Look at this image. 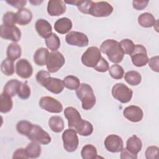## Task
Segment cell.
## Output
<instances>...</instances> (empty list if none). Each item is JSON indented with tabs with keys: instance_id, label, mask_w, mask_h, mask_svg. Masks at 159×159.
Wrapping results in <instances>:
<instances>
[{
	"instance_id": "29",
	"label": "cell",
	"mask_w": 159,
	"mask_h": 159,
	"mask_svg": "<svg viewBox=\"0 0 159 159\" xmlns=\"http://www.w3.org/2000/svg\"><path fill=\"white\" fill-rule=\"evenodd\" d=\"M13 102L11 97L2 93L0 96V111L1 113H7L11 111Z\"/></svg>"
},
{
	"instance_id": "30",
	"label": "cell",
	"mask_w": 159,
	"mask_h": 159,
	"mask_svg": "<svg viewBox=\"0 0 159 159\" xmlns=\"http://www.w3.org/2000/svg\"><path fill=\"white\" fill-rule=\"evenodd\" d=\"M81 155L84 159H95L99 158L96 148L91 144H86L81 149Z\"/></svg>"
},
{
	"instance_id": "12",
	"label": "cell",
	"mask_w": 159,
	"mask_h": 159,
	"mask_svg": "<svg viewBox=\"0 0 159 159\" xmlns=\"http://www.w3.org/2000/svg\"><path fill=\"white\" fill-rule=\"evenodd\" d=\"M66 42L70 45L79 47H86L89 43V39L86 34L77 31H71L65 37Z\"/></svg>"
},
{
	"instance_id": "20",
	"label": "cell",
	"mask_w": 159,
	"mask_h": 159,
	"mask_svg": "<svg viewBox=\"0 0 159 159\" xmlns=\"http://www.w3.org/2000/svg\"><path fill=\"white\" fill-rule=\"evenodd\" d=\"M73 24L69 18L62 17L58 19L54 24V29L61 34L68 33L72 28Z\"/></svg>"
},
{
	"instance_id": "39",
	"label": "cell",
	"mask_w": 159,
	"mask_h": 159,
	"mask_svg": "<svg viewBox=\"0 0 159 159\" xmlns=\"http://www.w3.org/2000/svg\"><path fill=\"white\" fill-rule=\"evenodd\" d=\"M30 88L27 82H21L17 93L18 97L24 100L27 99L30 96Z\"/></svg>"
},
{
	"instance_id": "2",
	"label": "cell",
	"mask_w": 159,
	"mask_h": 159,
	"mask_svg": "<svg viewBox=\"0 0 159 159\" xmlns=\"http://www.w3.org/2000/svg\"><path fill=\"white\" fill-rule=\"evenodd\" d=\"M100 50L107 55L110 61L116 64L122 61L125 54L120 43L114 39L104 40L100 46Z\"/></svg>"
},
{
	"instance_id": "31",
	"label": "cell",
	"mask_w": 159,
	"mask_h": 159,
	"mask_svg": "<svg viewBox=\"0 0 159 159\" xmlns=\"http://www.w3.org/2000/svg\"><path fill=\"white\" fill-rule=\"evenodd\" d=\"M124 79L125 81L131 86L139 85L142 81L140 74L136 71H129L125 74Z\"/></svg>"
},
{
	"instance_id": "42",
	"label": "cell",
	"mask_w": 159,
	"mask_h": 159,
	"mask_svg": "<svg viewBox=\"0 0 159 159\" xmlns=\"http://www.w3.org/2000/svg\"><path fill=\"white\" fill-rule=\"evenodd\" d=\"M50 76V72L45 71V70H40L39 71L36 75V80L37 82L41 86H43L45 81Z\"/></svg>"
},
{
	"instance_id": "15",
	"label": "cell",
	"mask_w": 159,
	"mask_h": 159,
	"mask_svg": "<svg viewBox=\"0 0 159 159\" xmlns=\"http://www.w3.org/2000/svg\"><path fill=\"white\" fill-rule=\"evenodd\" d=\"M16 72L20 78L27 79L32 75L33 68L27 59L22 58L16 64Z\"/></svg>"
},
{
	"instance_id": "48",
	"label": "cell",
	"mask_w": 159,
	"mask_h": 159,
	"mask_svg": "<svg viewBox=\"0 0 159 159\" xmlns=\"http://www.w3.org/2000/svg\"><path fill=\"white\" fill-rule=\"evenodd\" d=\"M120 158L121 159H125V158L137 159V155L132 154L125 147V148H123V149L121 150V153H120Z\"/></svg>"
},
{
	"instance_id": "16",
	"label": "cell",
	"mask_w": 159,
	"mask_h": 159,
	"mask_svg": "<svg viewBox=\"0 0 159 159\" xmlns=\"http://www.w3.org/2000/svg\"><path fill=\"white\" fill-rule=\"evenodd\" d=\"M123 115L127 120L132 122H138L142 119L143 112L140 107L131 105L124 109Z\"/></svg>"
},
{
	"instance_id": "38",
	"label": "cell",
	"mask_w": 159,
	"mask_h": 159,
	"mask_svg": "<svg viewBox=\"0 0 159 159\" xmlns=\"http://www.w3.org/2000/svg\"><path fill=\"white\" fill-rule=\"evenodd\" d=\"M120 45L124 52L127 55H130L135 48V44L133 41L129 39H125L120 42Z\"/></svg>"
},
{
	"instance_id": "19",
	"label": "cell",
	"mask_w": 159,
	"mask_h": 159,
	"mask_svg": "<svg viewBox=\"0 0 159 159\" xmlns=\"http://www.w3.org/2000/svg\"><path fill=\"white\" fill-rule=\"evenodd\" d=\"M35 27L38 34L45 39L52 33V25L45 19H39L35 22Z\"/></svg>"
},
{
	"instance_id": "17",
	"label": "cell",
	"mask_w": 159,
	"mask_h": 159,
	"mask_svg": "<svg viewBox=\"0 0 159 159\" xmlns=\"http://www.w3.org/2000/svg\"><path fill=\"white\" fill-rule=\"evenodd\" d=\"M66 5L61 0H51L48 2L47 12L51 16H59L66 11Z\"/></svg>"
},
{
	"instance_id": "10",
	"label": "cell",
	"mask_w": 159,
	"mask_h": 159,
	"mask_svg": "<svg viewBox=\"0 0 159 159\" xmlns=\"http://www.w3.org/2000/svg\"><path fill=\"white\" fill-rule=\"evenodd\" d=\"M132 63L137 67L145 66L148 61V57L145 47L140 44L135 45V48L130 55Z\"/></svg>"
},
{
	"instance_id": "35",
	"label": "cell",
	"mask_w": 159,
	"mask_h": 159,
	"mask_svg": "<svg viewBox=\"0 0 159 159\" xmlns=\"http://www.w3.org/2000/svg\"><path fill=\"white\" fill-rule=\"evenodd\" d=\"M1 70L6 76H11L14 73V65L13 61L7 58L4 60L1 65Z\"/></svg>"
},
{
	"instance_id": "41",
	"label": "cell",
	"mask_w": 159,
	"mask_h": 159,
	"mask_svg": "<svg viewBox=\"0 0 159 159\" xmlns=\"http://www.w3.org/2000/svg\"><path fill=\"white\" fill-rule=\"evenodd\" d=\"M145 154L147 159H156L158 155V148L157 146H150L146 149Z\"/></svg>"
},
{
	"instance_id": "40",
	"label": "cell",
	"mask_w": 159,
	"mask_h": 159,
	"mask_svg": "<svg viewBox=\"0 0 159 159\" xmlns=\"http://www.w3.org/2000/svg\"><path fill=\"white\" fill-rule=\"evenodd\" d=\"M2 24L7 26L15 25L16 22V16L13 12L8 11L6 12L2 17Z\"/></svg>"
},
{
	"instance_id": "33",
	"label": "cell",
	"mask_w": 159,
	"mask_h": 159,
	"mask_svg": "<svg viewBox=\"0 0 159 159\" xmlns=\"http://www.w3.org/2000/svg\"><path fill=\"white\" fill-rule=\"evenodd\" d=\"M45 44L49 50L55 52L60 48L61 42L59 37L55 33H52L45 39Z\"/></svg>"
},
{
	"instance_id": "18",
	"label": "cell",
	"mask_w": 159,
	"mask_h": 159,
	"mask_svg": "<svg viewBox=\"0 0 159 159\" xmlns=\"http://www.w3.org/2000/svg\"><path fill=\"white\" fill-rule=\"evenodd\" d=\"M42 86L45 88L48 91L55 94L61 93L64 89L63 81L58 78H53L51 76L47 79Z\"/></svg>"
},
{
	"instance_id": "45",
	"label": "cell",
	"mask_w": 159,
	"mask_h": 159,
	"mask_svg": "<svg viewBox=\"0 0 159 159\" xmlns=\"http://www.w3.org/2000/svg\"><path fill=\"white\" fill-rule=\"evenodd\" d=\"M12 158L13 159H16V158H29L27 153L25 151V148H17L13 153L12 155Z\"/></svg>"
},
{
	"instance_id": "5",
	"label": "cell",
	"mask_w": 159,
	"mask_h": 159,
	"mask_svg": "<svg viewBox=\"0 0 159 159\" xmlns=\"http://www.w3.org/2000/svg\"><path fill=\"white\" fill-rule=\"evenodd\" d=\"M111 92L113 98L121 103L129 102L133 95V91L122 83L114 84Z\"/></svg>"
},
{
	"instance_id": "22",
	"label": "cell",
	"mask_w": 159,
	"mask_h": 159,
	"mask_svg": "<svg viewBox=\"0 0 159 159\" xmlns=\"http://www.w3.org/2000/svg\"><path fill=\"white\" fill-rule=\"evenodd\" d=\"M16 22L20 25H25L29 24L32 19V13L27 8H22L16 13Z\"/></svg>"
},
{
	"instance_id": "47",
	"label": "cell",
	"mask_w": 159,
	"mask_h": 159,
	"mask_svg": "<svg viewBox=\"0 0 159 159\" xmlns=\"http://www.w3.org/2000/svg\"><path fill=\"white\" fill-rule=\"evenodd\" d=\"M148 4V1H137L134 0L132 1V6L137 10H142L145 9Z\"/></svg>"
},
{
	"instance_id": "26",
	"label": "cell",
	"mask_w": 159,
	"mask_h": 159,
	"mask_svg": "<svg viewBox=\"0 0 159 159\" xmlns=\"http://www.w3.org/2000/svg\"><path fill=\"white\" fill-rule=\"evenodd\" d=\"M50 129L55 133H60L64 129V122L59 116H53L48 120Z\"/></svg>"
},
{
	"instance_id": "9",
	"label": "cell",
	"mask_w": 159,
	"mask_h": 159,
	"mask_svg": "<svg viewBox=\"0 0 159 159\" xmlns=\"http://www.w3.org/2000/svg\"><path fill=\"white\" fill-rule=\"evenodd\" d=\"M65 63V59L62 53L58 51L49 53L47 61V68L50 73L57 72Z\"/></svg>"
},
{
	"instance_id": "34",
	"label": "cell",
	"mask_w": 159,
	"mask_h": 159,
	"mask_svg": "<svg viewBox=\"0 0 159 159\" xmlns=\"http://www.w3.org/2000/svg\"><path fill=\"white\" fill-rule=\"evenodd\" d=\"M64 86L70 90H76L80 86V80L75 76H66L63 80Z\"/></svg>"
},
{
	"instance_id": "28",
	"label": "cell",
	"mask_w": 159,
	"mask_h": 159,
	"mask_svg": "<svg viewBox=\"0 0 159 159\" xmlns=\"http://www.w3.org/2000/svg\"><path fill=\"white\" fill-rule=\"evenodd\" d=\"M25 151L29 158H36L40 155L42 148L39 143L32 142L27 145Z\"/></svg>"
},
{
	"instance_id": "6",
	"label": "cell",
	"mask_w": 159,
	"mask_h": 159,
	"mask_svg": "<svg viewBox=\"0 0 159 159\" xmlns=\"http://www.w3.org/2000/svg\"><path fill=\"white\" fill-rule=\"evenodd\" d=\"M27 137L32 142H35L42 145H47L51 142L50 135L40 125L33 124Z\"/></svg>"
},
{
	"instance_id": "23",
	"label": "cell",
	"mask_w": 159,
	"mask_h": 159,
	"mask_svg": "<svg viewBox=\"0 0 159 159\" xmlns=\"http://www.w3.org/2000/svg\"><path fill=\"white\" fill-rule=\"evenodd\" d=\"M48 54L49 52L47 48L43 47L38 48L34 55V63L40 66L45 65L47 64Z\"/></svg>"
},
{
	"instance_id": "3",
	"label": "cell",
	"mask_w": 159,
	"mask_h": 159,
	"mask_svg": "<svg viewBox=\"0 0 159 159\" xmlns=\"http://www.w3.org/2000/svg\"><path fill=\"white\" fill-rule=\"evenodd\" d=\"M78 98L81 101V106L84 110L91 109L96 104V99L91 86L86 83H82L76 90Z\"/></svg>"
},
{
	"instance_id": "14",
	"label": "cell",
	"mask_w": 159,
	"mask_h": 159,
	"mask_svg": "<svg viewBox=\"0 0 159 159\" xmlns=\"http://www.w3.org/2000/svg\"><path fill=\"white\" fill-rule=\"evenodd\" d=\"M106 149L111 153H118L121 152L124 148V142L122 138L114 134L108 135L104 140Z\"/></svg>"
},
{
	"instance_id": "27",
	"label": "cell",
	"mask_w": 159,
	"mask_h": 159,
	"mask_svg": "<svg viewBox=\"0 0 159 159\" xmlns=\"http://www.w3.org/2000/svg\"><path fill=\"white\" fill-rule=\"evenodd\" d=\"M138 22L142 27L149 28L155 25L156 20L155 17L151 13L144 12L139 16Z\"/></svg>"
},
{
	"instance_id": "4",
	"label": "cell",
	"mask_w": 159,
	"mask_h": 159,
	"mask_svg": "<svg viewBox=\"0 0 159 159\" xmlns=\"http://www.w3.org/2000/svg\"><path fill=\"white\" fill-rule=\"evenodd\" d=\"M102 58L101 50L97 47H89L81 56L82 63L90 68L95 67Z\"/></svg>"
},
{
	"instance_id": "37",
	"label": "cell",
	"mask_w": 159,
	"mask_h": 159,
	"mask_svg": "<svg viewBox=\"0 0 159 159\" xmlns=\"http://www.w3.org/2000/svg\"><path fill=\"white\" fill-rule=\"evenodd\" d=\"M33 124L27 120H20L16 125V129L19 134L27 136Z\"/></svg>"
},
{
	"instance_id": "43",
	"label": "cell",
	"mask_w": 159,
	"mask_h": 159,
	"mask_svg": "<svg viewBox=\"0 0 159 159\" xmlns=\"http://www.w3.org/2000/svg\"><path fill=\"white\" fill-rule=\"evenodd\" d=\"M109 66L108 62L102 57L99 62L98 63V64L95 67H94V69L96 71L101 73L106 72L107 70H109Z\"/></svg>"
},
{
	"instance_id": "32",
	"label": "cell",
	"mask_w": 159,
	"mask_h": 159,
	"mask_svg": "<svg viewBox=\"0 0 159 159\" xmlns=\"http://www.w3.org/2000/svg\"><path fill=\"white\" fill-rule=\"evenodd\" d=\"M65 3L70 4L72 5H75L77 6L78 10L86 14H88L89 10L91 7V5L93 3V1H87V0H80V1H64Z\"/></svg>"
},
{
	"instance_id": "24",
	"label": "cell",
	"mask_w": 159,
	"mask_h": 159,
	"mask_svg": "<svg viewBox=\"0 0 159 159\" xmlns=\"http://www.w3.org/2000/svg\"><path fill=\"white\" fill-rule=\"evenodd\" d=\"M20 83V81L16 79H12L8 81L4 87L3 93L7 94L11 98L14 97L17 94Z\"/></svg>"
},
{
	"instance_id": "46",
	"label": "cell",
	"mask_w": 159,
	"mask_h": 159,
	"mask_svg": "<svg viewBox=\"0 0 159 159\" xmlns=\"http://www.w3.org/2000/svg\"><path fill=\"white\" fill-rule=\"evenodd\" d=\"M6 2L9 4L10 6L17 8V9H22L26 4L27 1L24 0H10L6 1Z\"/></svg>"
},
{
	"instance_id": "49",
	"label": "cell",
	"mask_w": 159,
	"mask_h": 159,
	"mask_svg": "<svg viewBox=\"0 0 159 159\" xmlns=\"http://www.w3.org/2000/svg\"><path fill=\"white\" fill-rule=\"evenodd\" d=\"M29 2L31 4H32L34 6H35V5L37 6V5L40 4V3H42L43 2V1H30Z\"/></svg>"
},
{
	"instance_id": "1",
	"label": "cell",
	"mask_w": 159,
	"mask_h": 159,
	"mask_svg": "<svg viewBox=\"0 0 159 159\" xmlns=\"http://www.w3.org/2000/svg\"><path fill=\"white\" fill-rule=\"evenodd\" d=\"M64 115L68 120V126L73 129L81 136H89L93 132V126L91 122L83 120L80 112L73 107L65 109Z\"/></svg>"
},
{
	"instance_id": "44",
	"label": "cell",
	"mask_w": 159,
	"mask_h": 159,
	"mask_svg": "<svg viewBox=\"0 0 159 159\" xmlns=\"http://www.w3.org/2000/svg\"><path fill=\"white\" fill-rule=\"evenodd\" d=\"M148 66L152 71L158 73L159 71V57L155 56L148 59Z\"/></svg>"
},
{
	"instance_id": "36",
	"label": "cell",
	"mask_w": 159,
	"mask_h": 159,
	"mask_svg": "<svg viewBox=\"0 0 159 159\" xmlns=\"http://www.w3.org/2000/svg\"><path fill=\"white\" fill-rule=\"evenodd\" d=\"M109 73L112 78L115 80H120L124 76V70L120 65L114 64L109 67Z\"/></svg>"
},
{
	"instance_id": "13",
	"label": "cell",
	"mask_w": 159,
	"mask_h": 159,
	"mask_svg": "<svg viewBox=\"0 0 159 159\" xmlns=\"http://www.w3.org/2000/svg\"><path fill=\"white\" fill-rule=\"evenodd\" d=\"M0 36L5 40L17 42L20 39L21 32L16 25L7 26L2 24L0 27Z\"/></svg>"
},
{
	"instance_id": "25",
	"label": "cell",
	"mask_w": 159,
	"mask_h": 159,
	"mask_svg": "<svg viewBox=\"0 0 159 159\" xmlns=\"http://www.w3.org/2000/svg\"><path fill=\"white\" fill-rule=\"evenodd\" d=\"M21 53V47L16 42L11 43L8 45L6 52L7 57L8 59L14 61L20 57Z\"/></svg>"
},
{
	"instance_id": "8",
	"label": "cell",
	"mask_w": 159,
	"mask_h": 159,
	"mask_svg": "<svg viewBox=\"0 0 159 159\" xmlns=\"http://www.w3.org/2000/svg\"><path fill=\"white\" fill-rule=\"evenodd\" d=\"M63 148L68 152H75L79 144V139L77 132L73 129L65 130L62 134Z\"/></svg>"
},
{
	"instance_id": "11",
	"label": "cell",
	"mask_w": 159,
	"mask_h": 159,
	"mask_svg": "<svg viewBox=\"0 0 159 159\" xmlns=\"http://www.w3.org/2000/svg\"><path fill=\"white\" fill-rule=\"evenodd\" d=\"M39 106L51 113H60L63 111L61 103L51 96L42 97L39 101Z\"/></svg>"
},
{
	"instance_id": "21",
	"label": "cell",
	"mask_w": 159,
	"mask_h": 159,
	"mask_svg": "<svg viewBox=\"0 0 159 159\" xmlns=\"http://www.w3.org/2000/svg\"><path fill=\"white\" fill-rule=\"evenodd\" d=\"M142 147V142L140 138L134 135L129 137L126 142V148L132 154L137 155L140 152Z\"/></svg>"
},
{
	"instance_id": "7",
	"label": "cell",
	"mask_w": 159,
	"mask_h": 159,
	"mask_svg": "<svg viewBox=\"0 0 159 159\" xmlns=\"http://www.w3.org/2000/svg\"><path fill=\"white\" fill-rule=\"evenodd\" d=\"M113 9V7L106 1L93 2L88 14L96 17H104L110 16Z\"/></svg>"
}]
</instances>
